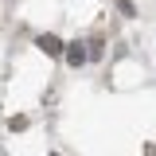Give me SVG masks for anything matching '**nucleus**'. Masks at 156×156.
I'll use <instances>...</instances> for the list:
<instances>
[{
	"mask_svg": "<svg viewBox=\"0 0 156 156\" xmlns=\"http://www.w3.org/2000/svg\"><path fill=\"white\" fill-rule=\"evenodd\" d=\"M66 62H70V66H82V62H86V51H82V43H70V51H66Z\"/></svg>",
	"mask_w": 156,
	"mask_h": 156,
	"instance_id": "obj_1",
	"label": "nucleus"
},
{
	"mask_svg": "<svg viewBox=\"0 0 156 156\" xmlns=\"http://www.w3.org/2000/svg\"><path fill=\"white\" fill-rule=\"evenodd\" d=\"M39 47H43L47 55H58V51H62V43H58L55 35H39Z\"/></svg>",
	"mask_w": 156,
	"mask_h": 156,
	"instance_id": "obj_2",
	"label": "nucleus"
}]
</instances>
